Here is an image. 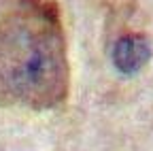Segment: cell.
I'll return each mask as SVG.
<instances>
[{"label": "cell", "instance_id": "7a4b0ae2", "mask_svg": "<svg viewBox=\"0 0 153 151\" xmlns=\"http://www.w3.org/2000/svg\"><path fill=\"white\" fill-rule=\"evenodd\" d=\"M111 58L119 72L134 74L151 60V43L140 32H126L113 43Z\"/></svg>", "mask_w": 153, "mask_h": 151}, {"label": "cell", "instance_id": "6da1fadb", "mask_svg": "<svg viewBox=\"0 0 153 151\" xmlns=\"http://www.w3.org/2000/svg\"><path fill=\"white\" fill-rule=\"evenodd\" d=\"M70 89L68 45L53 0H7L0 9V102L49 111Z\"/></svg>", "mask_w": 153, "mask_h": 151}]
</instances>
